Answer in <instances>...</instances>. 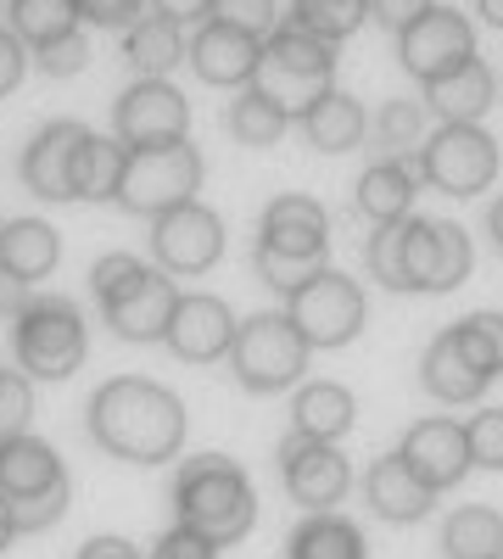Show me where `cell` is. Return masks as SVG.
I'll return each instance as SVG.
<instances>
[{"instance_id":"1","label":"cell","mask_w":503,"mask_h":559,"mask_svg":"<svg viewBox=\"0 0 503 559\" xmlns=\"http://www.w3.org/2000/svg\"><path fill=\"white\" fill-rule=\"evenodd\" d=\"M84 426H89V442L101 453L152 471V464L179 459L191 419H185V403H179L173 386H163L152 376H112L89 392Z\"/></svg>"},{"instance_id":"2","label":"cell","mask_w":503,"mask_h":559,"mask_svg":"<svg viewBox=\"0 0 503 559\" xmlns=\"http://www.w3.org/2000/svg\"><path fill=\"white\" fill-rule=\"evenodd\" d=\"M173 521L230 548L258 526V487L230 453H191L173 476Z\"/></svg>"},{"instance_id":"3","label":"cell","mask_w":503,"mask_h":559,"mask_svg":"<svg viewBox=\"0 0 503 559\" xmlns=\"http://www.w3.org/2000/svg\"><path fill=\"white\" fill-rule=\"evenodd\" d=\"M89 297H96L107 331L118 342L152 347L168 336L179 286H173V274H163L157 263L134 258V252H101L89 263Z\"/></svg>"},{"instance_id":"4","label":"cell","mask_w":503,"mask_h":559,"mask_svg":"<svg viewBox=\"0 0 503 559\" xmlns=\"http://www.w3.org/2000/svg\"><path fill=\"white\" fill-rule=\"evenodd\" d=\"M258 280L268 292L291 297L302 280L331 263V213L308 191H280L258 218Z\"/></svg>"},{"instance_id":"5","label":"cell","mask_w":503,"mask_h":559,"mask_svg":"<svg viewBox=\"0 0 503 559\" xmlns=\"http://www.w3.org/2000/svg\"><path fill=\"white\" fill-rule=\"evenodd\" d=\"M12 358L28 381H73L89 358V324L79 302L62 292L28 297V308L12 319Z\"/></svg>"},{"instance_id":"6","label":"cell","mask_w":503,"mask_h":559,"mask_svg":"<svg viewBox=\"0 0 503 559\" xmlns=\"http://www.w3.org/2000/svg\"><path fill=\"white\" fill-rule=\"evenodd\" d=\"M308 358L313 347L302 342V331L291 324L286 308H263L252 319L236 324V342H230V376L241 392L252 397H280L297 392L308 376Z\"/></svg>"},{"instance_id":"7","label":"cell","mask_w":503,"mask_h":559,"mask_svg":"<svg viewBox=\"0 0 503 559\" xmlns=\"http://www.w3.org/2000/svg\"><path fill=\"white\" fill-rule=\"evenodd\" d=\"M470 269H476V247L465 236V224L426 218V213H408L397 224V292L408 297L459 292Z\"/></svg>"},{"instance_id":"8","label":"cell","mask_w":503,"mask_h":559,"mask_svg":"<svg viewBox=\"0 0 503 559\" xmlns=\"http://www.w3.org/2000/svg\"><path fill=\"white\" fill-rule=\"evenodd\" d=\"M252 84L297 118L302 107H313L319 96H331V90H336V45L308 34V28H297V23H280L263 39V62H258Z\"/></svg>"},{"instance_id":"9","label":"cell","mask_w":503,"mask_h":559,"mask_svg":"<svg viewBox=\"0 0 503 559\" xmlns=\"http://www.w3.org/2000/svg\"><path fill=\"white\" fill-rule=\"evenodd\" d=\"M202 191V152L185 140H163V146H134L118 179V202L134 218H157L179 202H196Z\"/></svg>"},{"instance_id":"10","label":"cell","mask_w":503,"mask_h":559,"mask_svg":"<svg viewBox=\"0 0 503 559\" xmlns=\"http://www.w3.org/2000/svg\"><path fill=\"white\" fill-rule=\"evenodd\" d=\"M286 313H291V324L302 331V342L313 353H336V347H352L363 336V324H370V297H363V286L352 274L325 263L313 280H302V286L286 297Z\"/></svg>"},{"instance_id":"11","label":"cell","mask_w":503,"mask_h":559,"mask_svg":"<svg viewBox=\"0 0 503 559\" xmlns=\"http://www.w3.org/2000/svg\"><path fill=\"white\" fill-rule=\"evenodd\" d=\"M498 163H503L498 140L481 123H436L426 134V146L415 152L420 185H431V191H442V197H459V202L492 191Z\"/></svg>"},{"instance_id":"12","label":"cell","mask_w":503,"mask_h":559,"mask_svg":"<svg viewBox=\"0 0 503 559\" xmlns=\"http://www.w3.org/2000/svg\"><path fill=\"white\" fill-rule=\"evenodd\" d=\"M224 258V218L207 202H179L152 218V263L163 274L196 280Z\"/></svg>"},{"instance_id":"13","label":"cell","mask_w":503,"mask_h":559,"mask_svg":"<svg viewBox=\"0 0 503 559\" xmlns=\"http://www.w3.org/2000/svg\"><path fill=\"white\" fill-rule=\"evenodd\" d=\"M397 62L408 79L436 84L447 73H459L465 62H476V28L459 7H431L420 23H408L397 34Z\"/></svg>"},{"instance_id":"14","label":"cell","mask_w":503,"mask_h":559,"mask_svg":"<svg viewBox=\"0 0 503 559\" xmlns=\"http://www.w3.org/2000/svg\"><path fill=\"white\" fill-rule=\"evenodd\" d=\"M274 471H280V487L291 503H302L308 515L313 509H331L347 498L352 487V464L336 442H313L302 431H286L280 448H274Z\"/></svg>"},{"instance_id":"15","label":"cell","mask_w":503,"mask_h":559,"mask_svg":"<svg viewBox=\"0 0 503 559\" xmlns=\"http://www.w3.org/2000/svg\"><path fill=\"white\" fill-rule=\"evenodd\" d=\"M191 134V102L173 79H134L112 102V140L123 146H163V140Z\"/></svg>"},{"instance_id":"16","label":"cell","mask_w":503,"mask_h":559,"mask_svg":"<svg viewBox=\"0 0 503 559\" xmlns=\"http://www.w3.org/2000/svg\"><path fill=\"white\" fill-rule=\"evenodd\" d=\"M397 453H403V464H408V471H415L431 492L459 487V481L476 471V459H470V431L459 426V419H447V414L415 419V426L403 431Z\"/></svg>"},{"instance_id":"17","label":"cell","mask_w":503,"mask_h":559,"mask_svg":"<svg viewBox=\"0 0 503 559\" xmlns=\"http://www.w3.org/2000/svg\"><path fill=\"white\" fill-rule=\"evenodd\" d=\"M236 308L213 297V292H179L173 302V319H168V353L179 364H218L230 358V342H236Z\"/></svg>"},{"instance_id":"18","label":"cell","mask_w":503,"mask_h":559,"mask_svg":"<svg viewBox=\"0 0 503 559\" xmlns=\"http://www.w3.org/2000/svg\"><path fill=\"white\" fill-rule=\"evenodd\" d=\"M191 73L213 90H247L258 79V62H263V39L224 23V17H207L196 34H191V51H185Z\"/></svg>"},{"instance_id":"19","label":"cell","mask_w":503,"mask_h":559,"mask_svg":"<svg viewBox=\"0 0 503 559\" xmlns=\"http://www.w3.org/2000/svg\"><path fill=\"white\" fill-rule=\"evenodd\" d=\"M84 134H89V123H79V118H51L34 129V140L23 146V163H17L28 197L73 202V157L84 146Z\"/></svg>"},{"instance_id":"20","label":"cell","mask_w":503,"mask_h":559,"mask_svg":"<svg viewBox=\"0 0 503 559\" xmlns=\"http://www.w3.org/2000/svg\"><path fill=\"white\" fill-rule=\"evenodd\" d=\"M68 487V464L62 453L34 437V431H17V437H0V498L7 503H28V498H45Z\"/></svg>"},{"instance_id":"21","label":"cell","mask_w":503,"mask_h":559,"mask_svg":"<svg viewBox=\"0 0 503 559\" xmlns=\"http://www.w3.org/2000/svg\"><path fill=\"white\" fill-rule=\"evenodd\" d=\"M363 503H370L381 521H392V526H415V521H426L436 509V492L408 471L403 453L392 448V453H381L370 471H363Z\"/></svg>"},{"instance_id":"22","label":"cell","mask_w":503,"mask_h":559,"mask_svg":"<svg viewBox=\"0 0 503 559\" xmlns=\"http://www.w3.org/2000/svg\"><path fill=\"white\" fill-rule=\"evenodd\" d=\"M415 197H420V174L408 157H375L352 185V207L370 224H403L415 213Z\"/></svg>"},{"instance_id":"23","label":"cell","mask_w":503,"mask_h":559,"mask_svg":"<svg viewBox=\"0 0 503 559\" xmlns=\"http://www.w3.org/2000/svg\"><path fill=\"white\" fill-rule=\"evenodd\" d=\"M297 129L313 152L325 157H342L352 146H363V134H370V112L358 107V96H347V90H331V96H319L313 107L297 112Z\"/></svg>"},{"instance_id":"24","label":"cell","mask_w":503,"mask_h":559,"mask_svg":"<svg viewBox=\"0 0 503 559\" xmlns=\"http://www.w3.org/2000/svg\"><path fill=\"white\" fill-rule=\"evenodd\" d=\"M358 426V397L342 381H302L291 397V431L313 442H342Z\"/></svg>"},{"instance_id":"25","label":"cell","mask_w":503,"mask_h":559,"mask_svg":"<svg viewBox=\"0 0 503 559\" xmlns=\"http://www.w3.org/2000/svg\"><path fill=\"white\" fill-rule=\"evenodd\" d=\"M492 96H498V79L481 57L465 62L459 73L426 84V107L436 112V123H481L492 112Z\"/></svg>"},{"instance_id":"26","label":"cell","mask_w":503,"mask_h":559,"mask_svg":"<svg viewBox=\"0 0 503 559\" xmlns=\"http://www.w3.org/2000/svg\"><path fill=\"white\" fill-rule=\"evenodd\" d=\"M185 51H191L185 28L157 17V12H146L141 23L123 28V62L134 68V79H168L179 62H185Z\"/></svg>"},{"instance_id":"27","label":"cell","mask_w":503,"mask_h":559,"mask_svg":"<svg viewBox=\"0 0 503 559\" xmlns=\"http://www.w3.org/2000/svg\"><path fill=\"white\" fill-rule=\"evenodd\" d=\"M286 559H370V543H363L358 521L336 515V509H313L291 526Z\"/></svg>"},{"instance_id":"28","label":"cell","mask_w":503,"mask_h":559,"mask_svg":"<svg viewBox=\"0 0 503 559\" xmlns=\"http://www.w3.org/2000/svg\"><path fill=\"white\" fill-rule=\"evenodd\" d=\"M0 263L34 286V280H45L62 263V229L45 218H7V229H0Z\"/></svg>"},{"instance_id":"29","label":"cell","mask_w":503,"mask_h":559,"mask_svg":"<svg viewBox=\"0 0 503 559\" xmlns=\"http://www.w3.org/2000/svg\"><path fill=\"white\" fill-rule=\"evenodd\" d=\"M129 146L112 134H84V146L73 157V202H118V179H123Z\"/></svg>"},{"instance_id":"30","label":"cell","mask_w":503,"mask_h":559,"mask_svg":"<svg viewBox=\"0 0 503 559\" xmlns=\"http://www.w3.org/2000/svg\"><path fill=\"white\" fill-rule=\"evenodd\" d=\"M224 129H230L236 146H252V152H268V146H280L286 129H291V112L280 102H268L258 84L236 90V102L230 112H224Z\"/></svg>"},{"instance_id":"31","label":"cell","mask_w":503,"mask_h":559,"mask_svg":"<svg viewBox=\"0 0 503 559\" xmlns=\"http://www.w3.org/2000/svg\"><path fill=\"white\" fill-rule=\"evenodd\" d=\"M420 386H426L436 403H476L492 381L476 376V369H470L459 353H453V342L436 331L431 347H426V358H420Z\"/></svg>"},{"instance_id":"32","label":"cell","mask_w":503,"mask_h":559,"mask_svg":"<svg viewBox=\"0 0 503 559\" xmlns=\"http://www.w3.org/2000/svg\"><path fill=\"white\" fill-rule=\"evenodd\" d=\"M442 554L447 559H503V515L487 503H465L442 521Z\"/></svg>"},{"instance_id":"33","label":"cell","mask_w":503,"mask_h":559,"mask_svg":"<svg viewBox=\"0 0 503 559\" xmlns=\"http://www.w3.org/2000/svg\"><path fill=\"white\" fill-rule=\"evenodd\" d=\"M442 336L453 342V353H459L476 376H487V381L503 376V313L498 308H476L465 319H453Z\"/></svg>"},{"instance_id":"34","label":"cell","mask_w":503,"mask_h":559,"mask_svg":"<svg viewBox=\"0 0 503 559\" xmlns=\"http://www.w3.org/2000/svg\"><path fill=\"white\" fill-rule=\"evenodd\" d=\"M7 23H12V34L28 45V51H39V45H51V39L79 28V7L73 0H12Z\"/></svg>"},{"instance_id":"35","label":"cell","mask_w":503,"mask_h":559,"mask_svg":"<svg viewBox=\"0 0 503 559\" xmlns=\"http://www.w3.org/2000/svg\"><path fill=\"white\" fill-rule=\"evenodd\" d=\"M286 23H297V28L319 34V39H331V45H342V39H352L363 23H370V0H291V17Z\"/></svg>"},{"instance_id":"36","label":"cell","mask_w":503,"mask_h":559,"mask_svg":"<svg viewBox=\"0 0 503 559\" xmlns=\"http://www.w3.org/2000/svg\"><path fill=\"white\" fill-rule=\"evenodd\" d=\"M370 134H375L381 157H415V152L426 146V102H403V96L386 102V107L375 112Z\"/></svg>"},{"instance_id":"37","label":"cell","mask_w":503,"mask_h":559,"mask_svg":"<svg viewBox=\"0 0 503 559\" xmlns=\"http://www.w3.org/2000/svg\"><path fill=\"white\" fill-rule=\"evenodd\" d=\"M28 57H34V68H39L45 79H73V73L89 68V39H84V28H73V34L39 45V51H28Z\"/></svg>"},{"instance_id":"38","label":"cell","mask_w":503,"mask_h":559,"mask_svg":"<svg viewBox=\"0 0 503 559\" xmlns=\"http://www.w3.org/2000/svg\"><path fill=\"white\" fill-rule=\"evenodd\" d=\"M28 419H34V381L23 369H7V381H0V437L28 431Z\"/></svg>"},{"instance_id":"39","label":"cell","mask_w":503,"mask_h":559,"mask_svg":"<svg viewBox=\"0 0 503 559\" xmlns=\"http://www.w3.org/2000/svg\"><path fill=\"white\" fill-rule=\"evenodd\" d=\"M213 17L236 23L258 39H268L274 28H280V0H213Z\"/></svg>"},{"instance_id":"40","label":"cell","mask_w":503,"mask_h":559,"mask_svg":"<svg viewBox=\"0 0 503 559\" xmlns=\"http://www.w3.org/2000/svg\"><path fill=\"white\" fill-rule=\"evenodd\" d=\"M465 431H470V459L481 471H503V408H481Z\"/></svg>"},{"instance_id":"41","label":"cell","mask_w":503,"mask_h":559,"mask_svg":"<svg viewBox=\"0 0 503 559\" xmlns=\"http://www.w3.org/2000/svg\"><path fill=\"white\" fill-rule=\"evenodd\" d=\"M79 7V23L89 28H129V23H141L146 17V0H73Z\"/></svg>"},{"instance_id":"42","label":"cell","mask_w":503,"mask_h":559,"mask_svg":"<svg viewBox=\"0 0 503 559\" xmlns=\"http://www.w3.org/2000/svg\"><path fill=\"white\" fill-rule=\"evenodd\" d=\"M146 559H218V543H207L202 532H191V526H168L157 543H152V554Z\"/></svg>"},{"instance_id":"43","label":"cell","mask_w":503,"mask_h":559,"mask_svg":"<svg viewBox=\"0 0 503 559\" xmlns=\"http://www.w3.org/2000/svg\"><path fill=\"white\" fill-rule=\"evenodd\" d=\"M431 7H436V0H370V17H375V23H381V28L397 39L408 23H420Z\"/></svg>"},{"instance_id":"44","label":"cell","mask_w":503,"mask_h":559,"mask_svg":"<svg viewBox=\"0 0 503 559\" xmlns=\"http://www.w3.org/2000/svg\"><path fill=\"white\" fill-rule=\"evenodd\" d=\"M23 73H28V45L12 28H0V102L23 84Z\"/></svg>"},{"instance_id":"45","label":"cell","mask_w":503,"mask_h":559,"mask_svg":"<svg viewBox=\"0 0 503 559\" xmlns=\"http://www.w3.org/2000/svg\"><path fill=\"white\" fill-rule=\"evenodd\" d=\"M152 12L179 23V28H202L213 17V0H152Z\"/></svg>"},{"instance_id":"46","label":"cell","mask_w":503,"mask_h":559,"mask_svg":"<svg viewBox=\"0 0 503 559\" xmlns=\"http://www.w3.org/2000/svg\"><path fill=\"white\" fill-rule=\"evenodd\" d=\"M79 559H146V554L134 548L129 537H118V532H96V537H84Z\"/></svg>"},{"instance_id":"47","label":"cell","mask_w":503,"mask_h":559,"mask_svg":"<svg viewBox=\"0 0 503 559\" xmlns=\"http://www.w3.org/2000/svg\"><path fill=\"white\" fill-rule=\"evenodd\" d=\"M28 297H34L28 280H17L7 263H0V319H17V313L28 308Z\"/></svg>"},{"instance_id":"48","label":"cell","mask_w":503,"mask_h":559,"mask_svg":"<svg viewBox=\"0 0 503 559\" xmlns=\"http://www.w3.org/2000/svg\"><path fill=\"white\" fill-rule=\"evenodd\" d=\"M476 12H481L487 28H503V0H476Z\"/></svg>"},{"instance_id":"49","label":"cell","mask_w":503,"mask_h":559,"mask_svg":"<svg viewBox=\"0 0 503 559\" xmlns=\"http://www.w3.org/2000/svg\"><path fill=\"white\" fill-rule=\"evenodd\" d=\"M487 236L498 241V252H503V197L492 202V213H487Z\"/></svg>"},{"instance_id":"50","label":"cell","mask_w":503,"mask_h":559,"mask_svg":"<svg viewBox=\"0 0 503 559\" xmlns=\"http://www.w3.org/2000/svg\"><path fill=\"white\" fill-rule=\"evenodd\" d=\"M12 537H17V526H12V515H7V498H0V554L12 548Z\"/></svg>"},{"instance_id":"51","label":"cell","mask_w":503,"mask_h":559,"mask_svg":"<svg viewBox=\"0 0 503 559\" xmlns=\"http://www.w3.org/2000/svg\"><path fill=\"white\" fill-rule=\"evenodd\" d=\"M0 381H7V364H0Z\"/></svg>"},{"instance_id":"52","label":"cell","mask_w":503,"mask_h":559,"mask_svg":"<svg viewBox=\"0 0 503 559\" xmlns=\"http://www.w3.org/2000/svg\"><path fill=\"white\" fill-rule=\"evenodd\" d=\"M0 229H7V218H0Z\"/></svg>"},{"instance_id":"53","label":"cell","mask_w":503,"mask_h":559,"mask_svg":"<svg viewBox=\"0 0 503 559\" xmlns=\"http://www.w3.org/2000/svg\"><path fill=\"white\" fill-rule=\"evenodd\" d=\"M0 12H7V7H0Z\"/></svg>"}]
</instances>
